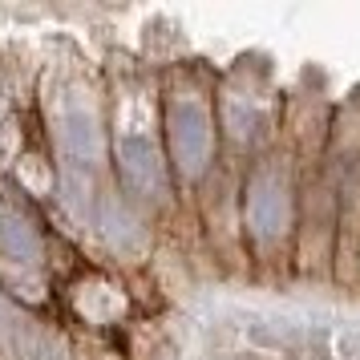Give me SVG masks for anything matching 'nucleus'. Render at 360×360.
I'll list each match as a JSON object with an SVG mask.
<instances>
[{"mask_svg": "<svg viewBox=\"0 0 360 360\" xmlns=\"http://www.w3.org/2000/svg\"><path fill=\"white\" fill-rule=\"evenodd\" d=\"M162 122H166L170 170L179 179L198 182L207 174L211 154H214V122H211V105L202 98V89L170 82L166 85V101H162Z\"/></svg>", "mask_w": 360, "mask_h": 360, "instance_id": "nucleus-1", "label": "nucleus"}, {"mask_svg": "<svg viewBox=\"0 0 360 360\" xmlns=\"http://www.w3.org/2000/svg\"><path fill=\"white\" fill-rule=\"evenodd\" d=\"M117 174L130 195L146 202H166L170 198V158L158 150V138L142 130H122L117 138Z\"/></svg>", "mask_w": 360, "mask_h": 360, "instance_id": "nucleus-3", "label": "nucleus"}, {"mask_svg": "<svg viewBox=\"0 0 360 360\" xmlns=\"http://www.w3.org/2000/svg\"><path fill=\"white\" fill-rule=\"evenodd\" d=\"M288 219H292V191H288V174L279 158L263 162L251 182H247V231L251 239L263 247L279 243L288 235Z\"/></svg>", "mask_w": 360, "mask_h": 360, "instance_id": "nucleus-2", "label": "nucleus"}, {"mask_svg": "<svg viewBox=\"0 0 360 360\" xmlns=\"http://www.w3.org/2000/svg\"><path fill=\"white\" fill-rule=\"evenodd\" d=\"M0 259L41 267V235L20 211L0 207Z\"/></svg>", "mask_w": 360, "mask_h": 360, "instance_id": "nucleus-5", "label": "nucleus"}, {"mask_svg": "<svg viewBox=\"0 0 360 360\" xmlns=\"http://www.w3.org/2000/svg\"><path fill=\"white\" fill-rule=\"evenodd\" d=\"M101 231H105V239H110L117 251H126V255H138V251L146 247V231L138 227V219H134L130 211H122L117 198H105V202H101Z\"/></svg>", "mask_w": 360, "mask_h": 360, "instance_id": "nucleus-6", "label": "nucleus"}, {"mask_svg": "<svg viewBox=\"0 0 360 360\" xmlns=\"http://www.w3.org/2000/svg\"><path fill=\"white\" fill-rule=\"evenodd\" d=\"M57 146L73 166H98L105 154L98 110L85 94H65L57 101Z\"/></svg>", "mask_w": 360, "mask_h": 360, "instance_id": "nucleus-4", "label": "nucleus"}]
</instances>
